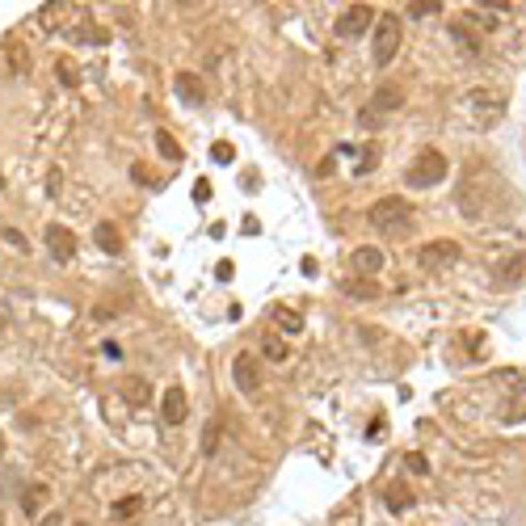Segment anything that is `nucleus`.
I'll use <instances>...</instances> for the list:
<instances>
[{"mask_svg":"<svg viewBox=\"0 0 526 526\" xmlns=\"http://www.w3.org/2000/svg\"><path fill=\"white\" fill-rule=\"evenodd\" d=\"M371 51H375V63L388 67L400 51V17L396 13H379L375 17V29H371Z\"/></svg>","mask_w":526,"mask_h":526,"instance_id":"1","label":"nucleus"},{"mask_svg":"<svg viewBox=\"0 0 526 526\" xmlns=\"http://www.w3.org/2000/svg\"><path fill=\"white\" fill-rule=\"evenodd\" d=\"M442 177H447V156H442L438 147H421L417 160L405 169V181L417 185V190H430V185H438Z\"/></svg>","mask_w":526,"mask_h":526,"instance_id":"2","label":"nucleus"},{"mask_svg":"<svg viewBox=\"0 0 526 526\" xmlns=\"http://www.w3.org/2000/svg\"><path fill=\"white\" fill-rule=\"evenodd\" d=\"M409 215H413V206H409L400 194H388V198L371 202V223H375L379 232H405V228H409Z\"/></svg>","mask_w":526,"mask_h":526,"instance_id":"3","label":"nucleus"},{"mask_svg":"<svg viewBox=\"0 0 526 526\" xmlns=\"http://www.w3.org/2000/svg\"><path fill=\"white\" fill-rule=\"evenodd\" d=\"M379 13H371V4H350L341 17H337V38H362L371 25H375Z\"/></svg>","mask_w":526,"mask_h":526,"instance_id":"4","label":"nucleus"},{"mask_svg":"<svg viewBox=\"0 0 526 526\" xmlns=\"http://www.w3.org/2000/svg\"><path fill=\"white\" fill-rule=\"evenodd\" d=\"M232 379H236V388H240L244 396H257V392H261V358H257V354H236Z\"/></svg>","mask_w":526,"mask_h":526,"instance_id":"5","label":"nucleus"},{"mask_svg":"<svg viewBox=\"0 0 526 526\" xmlns=\"http://www.w3.org/2000/svg\"><path fill=\"white\" fill-rule=\"evenodd\" d=\"M42 240H46V249H51L55 261H72V257H76V236H72L63 223H46Z\"/></svg>","mask_w":526,"mask_h":526,"instance_id":"6","label":"nucleus"},{"mask_svg":"<svg viewBox=\"0 0 526 526\" xmlns=\"http://www.w3.org/2000/svg\"><path fill=\"white\" fill-rule=\"evenodd\" d=\"M451 261H459V244L455 240H430L421 249V265L426 270H447Z\"/></svg>","mask_w":526,"mask_h":526,"instance_id":"7","label":"nucleus"},{"mask_svg":"<svg viewBox=\"0 0 526 526\" xmlns=\"http://www.w3.org/2000/svg\"><path fill=\"white\" fill-rule=\"evenodd\" d=\"M160 413H164V421H169V426H181V421H185V413H190L185 388H177V383H173V388L164 392V400H160Z\"/></svg>","mask_w":526,"mask_h":526,"instance_id":"8","label":"nucleus"},{"mask_svg":"<svg viewBox=\"0 0 526 526\" xmlns=\"http://www.w3.org/2000/svg\"><path fill=\"white\" fill-rule=\"evenodd\" d=\"M400 105H405V93L392 88V84H383V88L375 93V101H371V114H379V110H400Z\"/></svg>","mask_w":526,"mask_h":526,"instance_id":"9","label":"nucleus"},{"mask_svg":"<svg viewBox=\"0 0 526 526\" xmlns=\"http://www.w3.org/2000/svg\"><path fill=\"white\" fill-rule=\"evenodd\" d=\"M354 261H358V270H362V274H379V270H383V253H379V249H371V244H362V249L354 253Z\"/></svg>","mask_w":526,"mask_h":526,"instance_id":"10","label":"nucleus"},{"mask_svg":"<svg viewBox=\"0 0 526 526\" xmlns=\"http://www.w3.org/2000/svg\"><path fill=\"white\" fill-rule=\"evenodd\" d=\"M177 93H181L190 105H198V101L206 97V93H202V84H198V76H190V72H181V76H177Z\"/></svg>","mask_w":526,"mask_h":526,"instance_id":"11","label":"nucleus"},{"mask_svg":"<svg viewBox=\"0 0 526 526\" xmlns=\"http://www.w3.org/2000/svg\"><path fill=\"white\" fill-rule=\"evenodd\" d=\"M93 236H97V244H101L105 253H122V236H118V228H114V223H97V232H93Z\"/></svg>","mask_w":526,"mask_h":526,"instance_id":"12","label":"nucleus"},{"mask_svg":"<svg viewBox=\"0 0 526 526\" xmlns=\"http://www.w3.org/2000/svg\"><path fill=\"white\" fill-rule=\"evenodd\" d=\"M156 147H160V156H164V160H173V164L185 156V152H181V143H177L169 131H156Z\"/></svg>","mask_w":526,"mask_h":526,"instance_id":"13","label":"nucleus"},{"mask_svg":"<svg viewBox=\"0 0 526 526\" xmlns=\"http://www.w3.org/2000/svg\"><path fill=\"white\" fill-rule=\"evenodd\" d=\"M522 278H526V257L518 253V257H514V265H510V270H501V282L510 287V282H522Z\"/></svg>","mask_w":526,"mask_h":526,"instance_id":"14","label":"nucleus"},{"mask_svg":"<svg viewBox=\"0 0 526 526\" xmlns=\"http://www.w3.org/2000/svg\"><path fill=\"white\" fill-rule=\"evenodd\" d=\"M409 13L413 17H434V13H442V0H417V4H409Z\"/></svg>","mask_w":526,"mask_h":526,"instance_id":"15","label":"nucleus"},{"mask_svg":"<svg viewBox=\"0 0 526 526\" xmlns=\"http://www.w3.org/2000/svg\"><path fill=\"white\" fill-rule=\"evenodd\" d=\"M265 358H270V362H287V346H282L278 337H265Z\"/></svg>","mask_w":526,"mask_h":526,"instance_id":"16","label":"nucleus"},{"mask_svg":"<svg viewBox=\"0 0 526 526\" xmlns=\"http://www.w3.org/2000/svg\"><path fill=\"white\" fill-rule=\"evenodd\" d=\"M278 320H282V333H299V329H303V320H299L295 312H287V308L278 312Z\"/></svg>","mask_w":526,"mask_h":526,"instance_id":"17","label":"nucleus"},{"mask_svg":"<svg viewBox=\"0 0 526 526\" xmlns=\"http://www.w3.org/2000/svg\"><path fill=\"white\" fill-rule=\"evenodd\" d=\"M126 396H131L135 405H143V400H147V383H143V379H131V383H126Z\"/></svg>","mask_w":526,"mask_h":526,"instance_id":"18","label":"nucleus"},{"mask_svg":"<svg viewBox=\"0 0 526 526\" xmlns=\"http://www.w3.org/2000/svg\"><path fill=\"white\" fill-rule=\"evenodd\" d=\"M409 506H413L409 493H388V510H392V514H400V510H409Z\"/></svg>","mask_w":526,"mask_h":526,"instance_id":"19","label":"nucleus"},{"mask_svg":"<svg viewBox=\"0 0 526 526\" xmlns=\"http://www.w3.org/2000/svg\"><path fill=\"white\" fill-rule=\"evenodd\" d=\"M211 156H215L219 164H228V160H232V143H215V147H211Z\"/></svg>","mask_w":526,"mask_h":526,"instance_id":"20","label":"nucleus"},{"mask_svg":"<svg viewBox=\"0 0 526 526\" xmlns=\"http://www.w3.org/2000/svg\"><path fill=\"white\" fill-rule=\"evenodd\" d=\"M350 295H354V299H367V295H375V282H371V287H367V282H350Z\"/></svg>","mask_w":526,"mask_h":526,"instance_id":"21","label":"nucleus"},{"mask_svg":"<svg viewBox=\"0 0 526 526\" xmlns=\"http://www.w3.org/2000/svg\"><path fill=\"white\" fill-rule=\"evenodd\" d=\"M139 510V497H122L118 506H114V514H135Z\"/></svg>","mask_w":526,"mask_h":526,"instance_id":"22","label":"nucleus"},{"mask_svg":"<svg viewBox=\"0 0 526 526\" xmlns=\"http://www.w3.org/2000/svg\"><path fill=\"white\" fill-rule=\"evenodd\" d=\"M375 160H379V156H375V147H371V156H362V160H358V173H367V169H375Z\"/></svg>","mask_w":526,"mask_h":526,"instance_id":"23","label":"nucleus"},{"mask_svg":"<svg viewBox=\"0 0 526 526\" xmlns=\"http://www.w3.org/2000/svg\"><path fill=\"white\" fill-rule=\"evenodd\" d=\"M194 198H198V202H206V198H211V185H206V181H198V185H194Z\"/></svg>","mask_w":526,"mask_h":526,"instance_id":"24","label":"nucleus"},{"mask_svg":"<svg viewBox=\"0 0 526 526\" xmlns=\"http://www.w3.org/2000/svg\"><path fill=\"white\" fill-rule=\"evenodd\" d=\"M215 278H232V261H219V265H215Z\"/></svg>","mask_w":526,"mask_h":526,"instance_id":"25","label":"nucleus"},{"mask_svg":"<svg viewBox=\"0 0 526 526\" xmlns=\"http://www.w3.org/2000/svg\"><path fill=\"white\" fill-rule=\"evenodd\" d=\"M409 468H413V472H430V463H426L421 455H413V459H409Z\"/></svg>","mask_w":526,"mask_h":526,"instance_id":"26","label":"nucleus"},{"mask_svg":"<svg viewBox=\"0 0 526 526\" xmlns=\"http://www.w3.org/2000/svg\"><path fill=\"white\" fill-rule=\"evenodd\" d=\"M59 522H63L59 514H46V518H42V526H59Z\"/></svg>","mask_w":526,"mask_h":526,"instance_id":"27","label":"nucleus"},{"mask_svg":"<svg viewBox=\"0 0 526 526\" xmlns=\"http://www.w3.org/2000/svg\"><path fill=\"white\" fill-rule=\"evenodd\" d=\"M76 526H88V522H76Z\"/></svg>","mask_w":526,"mask_h":526,"instance_id":"28","label":"nucleus"}]
</instances>
